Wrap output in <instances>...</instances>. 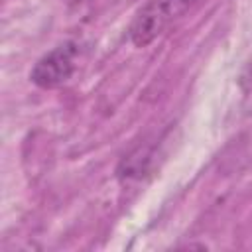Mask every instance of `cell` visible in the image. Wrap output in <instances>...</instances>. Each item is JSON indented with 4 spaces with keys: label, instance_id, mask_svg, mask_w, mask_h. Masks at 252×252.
<instances>
[{
    "label": "cell",
    "instance_id": "6da1fadb",
    "mask_svg": "<svg viewBox=\"0 0 252 252\" xmlns=\"http://www.w3.org/2000/svg\"><path fill=\"white\" fill-rule=\"evenodd\" d=\"M201 0H150L138 10L130 24V39L138 47L150 45L159 37L177 18Z\"/></svg>",
    "mask_w": 252,
    "mask_h": 252
},
{
    "label": "cell",
    "instance_id": "7a4b0ae2",
    "mask_svg": "<svg viewBox=\"0 0 252 252\" xmlns=\"http://www.w3.org/2000/svg\"><path fill=\"white\" fill-rule=\"evenodd\" d=\"M77 47L73 43L59 45L45 53L32 69L30 79L41 89H55L65 85L75 73Z\"/></svg>",
    "mask_w": 252,
    "mask_h": 252
},
{
    "label": "cell",
    "instance_id": "3957f363",
    "mask_svg": "<svg viewBox=\"0 0 252 252\" xmlns=\"http://www.w3.org/2000/svg\"><path fill=\"white\" fill-rule=\"evenodd\" d=\"M238 87L242 89V93H244V94H252V57L248 59V63H246V65H244V69L240 71Z\"/></svg>",
    "mask_w": 252,
    "mask_h": 252
}]
</instances>
